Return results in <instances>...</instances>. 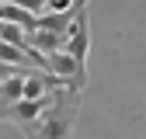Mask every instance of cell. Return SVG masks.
Segmentation results:
<instances>
[{
	"mask_svg": "<svg viewBox=\"0 0 146 139\" xmlns=\"http://www.w3.org/2000/svg\"><path fill=\"white\" fill-rule=\"evenodd\" d=\"M77 115H80V91L56 87L49 108L35 118L28 129H21V132H25V139H73Z\"/></svg>",
	"mask_w": 146,
	"mask_h": 139,
	"instance_id": "obj_1",
	"label": "cell"
},
{
	"mask_svg": "<svg viewBox=\"0 0 146 139\" xmlns=\"http://www.w3.org/2000/svg\"><path fill=\"white\" fill-rule=\"evenodd\" d=\"M80 66H87V56H90V24H87V7H77L73 14V24L66 31V45H63Z\"/></svg>",
	"mask_w": 146,
	"mask_h": 139,
	"instance_id": "obj_2",
	"label": "cell"
},
{
	"mask_svg": "<svg viewBox=\"0 0 146 139\" xmlns=\"http://www.w3.org/2000/svg\"><path fill=\"white\" fill-rule=\"evenodd\" d=\"M49 101H52V94H42V97H21V101L7 104V108H0V122L7 118V122H14L17 129H28L31 122L49 108Z\"/></svg>",
	"mask_w": 146,
	"mask_h": 139,
	"instance_id": "obj_3",
	"label": "cell"
},
{
	"mask_svg": "<svg viewBox=\"0 0 146 139\" xmlns=\"http://www.w3.org/2000/svg\"><path fill=\"white\" fill-rule=\"evenodd\" d=\"M28 42L38 49L42 56H49V52H56V49L66 45V35L63 31H49V28H35V31H28Z\"/></svg>",
	"mask_w": 146,
	"mask_h": 139,
	"instance_id": "obj_4",
	"label": "cell"
},
{
	"mask_svg": "<svg viewBox=\"0 0 146 139\" xmlns=\"http://www.w3.org/2000/svg\"><path fill=\"white\" fill-rule=\"evenodd\" d=\"M25 73L28 70H14L7 80H0V104H14L25 97Z\"/></svg>",
	"mask_w": 146,
	"mask_h": 139,
	"instance_id": "obj_5",
	"label": "cell"
},
{
	"mask_svg": "<svg viewBox=\"0 0 146 139\" xmlns=\"http://www.w3.org/2000/svg\"><path fill=\"white\" fill-rule=\"evenodd\" d=\"M35 17H38V14H31V11L17 7V4H0V21H14V24H21L25 31H35Z\"/></svg>",
	"mask_w": 146,
	"mask_h": 139,
	"instance_id": "obj_6",
	"label": "cell"
},
{
	"mask_svg": "<svg viewBox=\"0 0 146 139\" xmlns=\"http://www.w3.org/2000/svg\"><path fill=\"white\" fill-rule=\"evenodd\" d=\"M0 38L11 42V45H17V49H25V52H38V49L28 42V31L21 24H14V21H0Z\"/></svg>",
	"mask_w": 146,
	"mask_h": 139,
	"instance_id": "obj_7",
	"label": "cell"
},
{
	"mask_svg": "<svg viewBox=\"0 0 146 139\" xmlns=\"http://www.w3.org/2000/svg\"><path fill=\"white\" fill-rule=\"evenodd\" d=\"M45 11H73V0H45Z\"/></svg>",
	"mask_w": 146,
	"mask_h": 139,
	"instance_id": "obj_8",
	"label": "cell"
},
{
	"mask_svg": "<svg viewBox=\"0 0 146 139\" xmlns=\"http://www.w3.org/2000/svg\"><path fill=\"white\" fill-rule=\"evenodd\" d=\"M14 70H17V66H11V63H4V59H0V80H7Z\"/></svg>",
	"mask_w": 146,
	"mask_h": 139,
	"instance_id": "obj_9",
	"label": "cell"
}]
</instances>
